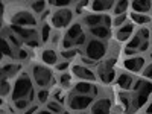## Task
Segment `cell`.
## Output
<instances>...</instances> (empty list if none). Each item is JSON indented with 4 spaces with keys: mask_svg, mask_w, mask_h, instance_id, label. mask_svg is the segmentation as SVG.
Returning <instances> with one entry per match:
<instances>
[{
    "mask_svg": "<svg viewBox=\"0 0 152 114\" xmlns=\"http://www.w3.org/2000/svg\"><path fill=\"white\" fill-rule=\"evenodd\" d=\"M146 114H152V99L149 100V104L146 105V111H145Z\"/></svg>",
    "mask_w": 152,
    "mask_h": 114,
    "instance_id": "ee69618b",
    "label": "cell"
},
{
    "mask_svg": "<svg viewBox=\"0 0 152 114\" xmlns=\"http://www.w3.org/2000/svg\"><path fill=\"white\" fill-rule=\"evenodd\" d=\"M143 78L152 81V62H149V64L145 67V70H143Z\"/></svg>",
    "mask_w": 152,
    "mask_h": 114,
    "instance_id": "f35d334b",
    "label": "cell"
},
{
    "mask_svg": "<svg viewBox=\"0 0 152 114\" xmlns=\"http://www.w3.org/2000/svg\"><path fill=\"white\" fill-rule=\"evenodd\" d=\"M131 9L132 12H135V14H148L149 11H152V3L148 2V0H145V2H142V0H135V2L131 3Z\"/></svg>",
    "mask_w": 152,
    "mask_h": 114,
    "instance_id": "cb8c5ba5",
    "label": "cell"
},
{
    "mask_svg": "<svg viewBox=\"0 0 152 114\" xmlns=\"http://www.w3.org/2000/svg\"><path fill=\"white\" fill-rule=\"evenodd\" d=\"M151 93H152V84L145 79H138L134 84L131 93V113H135L143 105H146Z\"/></svg>",
    "mask_w": 152,
    "mask_h": 114,
    "instance_id": "7a4b0ae2",
    "label": "cell"
},
{
    "mask_svg": "<svg viewBox=\"0 0 152 114\" xmlns=\"http://www.w3.org/2000/svg\"><path fill=\"white\" fill-rule=\"evenodd\" d=\"M129 6H131V3H128V2H116V5H114V8H113L114 15L116 17L117 15H123Z\"/></svg>",
    "mask_w": 152,
    "mask_h": 114,
    "instance_id": "f546056e",
    "label": "cell"
},
{
    "mask_svg": "<svg viewBox=\"0 0 152 114\" xmlns=\"http://www.w3.org/2000/svg\"><path fill=\"white\" fill-rule=\"evenodd\" d=\"M81 64L88 67V66H94L96 62H94V61H91V59H88L87 56H81Z\"/></svg>",
    "mask_w": 152,
    "mask_h": 114,
    "instance_id": "b9f144b4",
    "label": "cell"
},
{
    "mask_svg": "<svg viewBox=\"0 0 152 114\" xmlns=\"http://www.w3.org/2000/svg\"><path fill=\"white\" fill-rule=\"evenodd\" d=\"M37 96V91L34 88V79L31 73L21 72L14 84H12V93H11V100L12 102H17L20 99H29L34 102V97Z\"/></svg>",
    "mask_w": 152,
    "mask_h": 114,
    "instance_id": "6da1fadb",
    "label": "cell"
},
{
    "mask_svg": "<svg viewBox=\"0 0 152 114\" xmlns=\"http://www.w3.org/2000/svg\"><path fill=\"white\" fill-rule=\"evenodd\" d=\"M132 34H134V24L128 21V23H125L123 26H120L116 31V40L117 41H126V40L131 38Z\"/></svg>",
    "mask_w": 152,
    "mask_h": 114,
    "instance_id": "44dd1931",
    "label": "cell"
},
{
    "mask_svg": "<svg viewBox=\"0 0 152 114\" xmlns=\"http://www.w3.org/2000/svg\"><path fill=\"white\" fill-rule=\"evenodd\" d=\"M73 15L75 12L72 8H62V9H55L50 14V24L56 29H66L70 28V23L73 21Z\"/></svg>",
    "mask_w": 152,
    "mask_h": 114,
    "instance_id": "52a82bcc",
    "label": "cell"
},
{
    "mask_svg": "<svg viewBox=\"0 0 152 114\" xmlns=\"http://www.w3.org/2000/svg\"><path fill=\"white\" fill-rule=\"evenodd\" d=\"M46 110L52 111L53 114H62L66 110H64V105L56 102V100H49V102L46 104Z\"/></svg>",
    "mask_w": 152,
    "mask_h": 114,
    "instance_id": "484cf974",
    "label": "cell"
},
{
    "mask_svg": "<svg viewBox=\"0 0 152 114\" xmlns=\"http://www.w3.org/2000/svg\"><path fill=\"white\" fill-rule=\"evenodd\" d=\"M82 24H85L88 29H93V28H97V26H108V28H111L113 20L108 15L91 12V14H85L82 17Z\"/></svg>",
    "mask_w": 152,
    "mask_h": 114,
    "instance_id": "8fae6325",
    "label": "cell"
},
{
    "mask_svg": "<svg viewBox=\"0 0 152 114\" xmlns=\"http://www.w3.org/2000/svg\"><path fill=\"white\" fill-rule=\"evenodd\" d=\"M97 78L100 79L102 84H111L114 79L117 78V73L116 69H114V59H107L104 64H100L97 67Z\"/></svg>",
    "mask_w": 152,
    "mask_h": 114,
    "instance_id": "30bf717a",
    "label": "cell"
},
{
    "mask_svg": "<svg viewBox=\"0 0 152 114\" xmlns=\"http://www.w3.org/2000/svg\"><path fill=\"white\" fill-rule=\"evenodd\" d=\"M72 76L73 75H70L69 72H64V73H61L59 75V85L62 87V88H67L69 85H70V82H72Z\"/></svg>",
    "mask_w": 152,
    "mask_h": 114,
    "instance_id": "e575fe53",
    "label": "cell"
},
{
    "mask_svg": "<svg viewBox=\"0 0 152 114\" xmlns=\"http://www.w3.org/2000/svg\"><path fill=\"white\" fill-rule=\"evenodd\" d=\"M11 31L14 32L23 44L28 47H38L40 44V34L37 32L35 28H18V26H11Z\"/></svg>",
    "mask_w": 152,
    "mask_h": 114,
    "instance_id": "9c48e42d",
    "label": "cell"
},
{
    "mask_svg": "<svg viewBox=\"0 0 152 114\" xmlns=\"http://www.w3.org/2000/svg\"><path fill=\"white\" fill-rule=\"evenodd\" d=\"M28 56H29V53H28V50L26 49H20L18 52H17V59H20V61H24V59H28Z\"/></svg>",
    "mask_w": 152,
    "mask_h": 114,
    "instance_id": "ab89813d",
    "label": "cell"
},
{
    "mask_svg": "<svg viewBox=\"0 0 152 114\" xmlns=\"http://www.w3.org/2000/svg\"><path fill=\"white\" fill-rule=\"evenodd\" d=\"M78 53H79V49H62L61 52H59V56L64 58V61H70Z\"/></svg>",
    "mask_w": 152,
    "mask_h": 114,
    "instance_id": "4dcf8cb0",
    "label": "cell"
},
{
    "mask_svg": "<svg viewBox=\"0 0 152 114\" xmlns=\"http://www.w3.org/2000/svg\"><path fill=\"white\" fill-rule=\"evenodd\" d=\"M78 114H88V113H85V111H81V113H78Z\"/></svg>",
    "mask_w": 152,
    "mask_h": 114,
    "instance_id": "7dc6e473",
    "label": "cell"
},
{
    "mask_svg": "<svg viewBox=\"0 0 152 114\" xmlns=\"http://www.w3.org/2000/svg\"><path fill=\"white\" fill-rule=\"evenodd\" d=\"M123 67L128 73H140L146 67L145 56H128L123 61Z\"/></svg>",
    "mask_w": 152,
    "mask_h": 114,
    "instance_id": "7c38bea8",
    "label": "cell"
},
{
    "mask_svg": "<svg viewBox=\"0 0 152 114\" xmlns=\"http://www.w3.org/2000/svg\"><path fill=\"white\" fill-rule=\"evenodd\" d=\"M52 26H50L49 23H43V26H41V32H40V40L43 43H47L49 41V38H52Z\"/></svg>",
    "mask_w": 152,
    "mask_h": 114,
    "instance_id": "f1b7e54d",
    "label": "cell"
},
{
    "mask_svg": "<svg viewBox=\"0 0 152 114\" xmlns=\"http://www.w3.org/2000/svg\"><path fill=\"white\" fill-rule=\"evenodd\" d=\"M14 104V108L18 111V113H24L28 108H31L34 104H32V100H29V99H20V100H17V102H12Z\"/></svg>",
    "mask_w": 152,
    "mask_h": 114,
    "instance_id": "83f0119b",
    "label": "cell"
},
{
    "mask_svg": "<svg viewBox=\"0 0 152 114\" xmlns=\"http://www.w3.org/2000/svg\"><path fill=\"white\" fill-rule=\"evenodd\" d=\"M119 102L125 113H131V93H120L119 94Z\"/></svg>",
    "mask_w": 152,
    "mask_h": 114,
    "instance_id": "d4e9b609",
    "label": "cell"
},
{
    "mask_svg": "<svg viewBox=\"0 0 152 114\" xmlns=\"http://www.w3.org/2000/svg\"><path fill=\"white\" fill-rule=\"evenodd\" d=\"M125 23H128V15H126V14L117 15V17H114V20H113V26H116L119 29L120 26H123Z\"/></svg>",
    "mask_w": 152,
    "mask_h": 114,
    "instance_id": "8d00e7d4",
    "label": "cell"
},
{
    "mask_svg": "<svg viewBox=\"0 0 152 114\" xmlns=\"http://www.w3.org/2000/svg\"><path fill=\"white\" fill-rule=\"evenodd\" d=\"M17 52L18 50L8 41V38L5 35H2V55H3V59L5 58H9L11 61L17 59Z\"/></svg>",
    "mask_w": 152,
    "mask_h": 114,
    "instance_id": "ffe728a7",
    "label": "cell"
},
{
    "mask_svg": "<svg viewBox=\"0 0 152 114\" xmlns=\"http://www.w3.org/2000/svg\"><path fill=\"white\" fill-rule=\"evenodd\" d=\"M55 67H56L58 72H62V73H64V72L70 67V61H61V62H58Z\"/></svg>",
    "mask_w": 152,
    "mask_h": 114,
    "instance_id": "74e56055",
    "label": "cell"
},
{
    "mask_svg": "<svg viewBox=\"0 0 152 114\" xmlns=\"http://www.w3.org/2000/svg\"><path fill=\"white\" fill-rule=\"evenodd\" d=\"M21 66L18 62H3L2 64V79H11L12 76H18Z\"/></svg>",
    "mask_w": 152,
    "mask_h": 114,
    "instance_id": "e0dca14e",
    "label": "cell"
},
{
    "mask_svg": "<svg viewBox=\"0 0 152 114\" xmlns=\"http://www.w3.org/2000/svg\"><path fill=\"white\" fill-rule=\"evenodd\" d=\"M12 26H18V28H35L37 26V17L31 9H15L12 11L11 18H9Z\"/></svg>",
    "mask_w": 152,
    "mask_h": 114,
    "instance_id": "5b68a950",
    "label": "cell"
},
{
    "mask_svg": "<svg viewBox=\"0 0 152 114\" xmlns=\"http://www.w3.org/2000/svg\"><path fill=\"white\" fill-rule=\"evenodd\" d=\"M37 114H53V113H52V111H49V110H46V108H44V110H40V111H38Z\"/></svg>",
    "mask_w": 152,
    "mask_h": 114,
    "instance_id": "bcb514c9",
    "label": "cell"
},
{
    "mask_svg": "<svg viewBox=\"0 0 152 114\" xmlns=\"http://www.w3.org/2000/svg\"><path fill=\"white\" fill-rule=\"evenodd\" d=\"M114 114H116V113H114Z\"/></svg>",
    "mask_w": 152,
    "mask_h": 114,
    "instance_id": "681fc988",
    "label": "cell"
},
{
    "mask_svg": "<svg viewBox=\"0 0 152 114\" xmlns=\"http://www.w3.org/2000/svg\"><path fill=\"white\" fill-rule=\"evenodd\" d=\"M37 100H38V104H47L49 102V97H50V93L47 88H40V90L37 91Z\"/></svg>",
    "mask_w": 152,
    "mask_h": 114,
    "instance_id": "1f68e13d",
    "label": "cell"
},
{
    "mask_svg": "<svg viewBox=\"0 0 152 114\" xmlns=\"http://www.w3.org/2000/svg\"><path fill=\"white\" fill-rule=\"evenodd\" d=\"M90 35L96 40H100V41H107L110 40L111 37V31L108 26H97V28H93L90 29Z\"/></svg>",
    "mask_w": 152,
    "mask_h": 114,
    "instance_id": "603a6c76",
    "label": "cell"
},
{
    "mask_svg": "<svg viewBox=\"0 0 152 114\" xmlns=\"http://www.w3.org/2000/svg\"><path fill=\"white\" fill-rule=\"evenodd\" d=\"M73 91L79 93V94H85V96H96L97 94V87L88 81H78L76 84H73Z\"/></svg>",
    "mask_w": 152,
    "mask_h": 114,
    "instance_id": "5bb4252c",
    "label": "cell"
},
{
    "mask_svg": "<svg viewBox=\"0 0 152 114\" xmlns=\"http://www.w3.org/2000/svg\"><path fill=\"white\" fill-rule=\"evenodd\" d=\"M37 113H38V105H32L31 108H28L23 114H37Z\"/></svg>",
    "mask_w": 152,
    "mask_h": 114,
    "instance_id": "7bdbcfd3",
    "label": "cell"
},
{
    "mask_svg": "<svg viewBox=\"0 0 152 114\" xmlns=\"http://www.w3.org/2000/svg\"><path fill=\"white\" fill-rule=\"evenodd\" d=\"M117 87L120 88L122 91H128V90H132L134 87V78L132 75L128 73V72H120L117 75Z\"/></svg>",
    "mask_w": 152,
    "mask_h": 114,
    "instance_id": "2e32d148",
    "label": "cell"
},
{
    "mask_svg": "<svg viewBox=\"0 0 152 114\" xmlns=\"http://www.w3.org/2000/svg\"><path fill=\"white\" fill-rule=\"evenodd\" d=\"M62 114H70V111H64V113H62Z\"/></svg>",
    "mask_w": 152,
    "mask_h": 114,
    "instance_id": "c3c4849f",
    "label": "cell"
},
{
    "mask_svg": "<svg viewBox=\"0 0 152 114\" xmlns=\"http://www.w3.org/2000/svg\"><path fill=\"white\" fill-rule=\"evenodd\" d=\"M58 41H59V35H58V34H53V35H52V43L56 44Z\"/></svg>",
    "mask_w": 152,
    "mask_h": 114,
    "instance_id": "f6af8a7d",
    "label": "cell"
},
{
    "mask_svg": "<svg viewBox=\"0 0 152 114\" xmlns=\"http://www.w3.org/2000/svg\"><path fill=\"white\" fill-rule=\"evenodd\" d=\"M87 41V35L84 32L82 23L76 21L72 23L70 28H67V31L64 32V37H62V47L64 49H78Z\"/></svg>",
    "mask_w": 152,
    "mask_h": 114,
    "instance_id": "3957f363",
    "label": "cell"
},
{
    "mask_svg": "<svg viewBox=\"0 0 152 114\" xmlns=\"http://www.w3.org/2000/svg\"><path fill=\"white\" fill-rule=\"evenodd\" d=\"M73 3L70 0H52V2H49V6H53L56 9H62V8H70Z\"/></svg>",
    "mask_w": 152,
    "mask_h": 114,
    "instance_id": "836d02e7",
    "label": "cell"
},
{
    "mask_svg": "<svg viewBox=\"0 0 152 114\" xmlns=\"http://www.w3.org/2000/svg\"><path fill=\"white\" fill-rule=\"evenodd\" d=\"M12 93V84L9 79H2V97H6Z\"/></svg>",
    "mask_w": 152,
    "mask_h": 114,
    "instance_id": "d590c367",
    "label": "cell"
},
{
    "mask_svg": "<svg viewBox=\"0 0 152 114\" xmlns=\"http://www.w3.org/2000/svg\"><path fill=\"white\" fill-rule=\"evenodd\" d=\"M108 52V46L105 44V41L96 40V38H91L88 40L87 44L84 46V56H87L88 59H91L94 62L100 61Z\"/></svg>",
    "mask_w": 152,
    "mask_h": 114,
    "instance_id": "8992f818",
    "label": "cell"
},
{
    "mask_svg": "<svg viewBox=\"0 0 152 114\" xmlns=\"http://www.w3.org/2000/svg\"><path fill=\"white\" fill-rule=\"evenodd\" d=\"M131 20L135 23V24H148L149 21H151V17H148V15H145V14H135V12H132L131 14Z\"/></svg>",
    "mask_w": 152,
    "mask_h": 114,
    "instance_id": "d6a6232c",
    "label": "cell"
},
{
    "mask_svg": "<svg viewBox=\"0 0 152 114\" xmlns=\"http://www.w3.org/2000/svg\"><path fill=\"white\" fill-rule=\"evenodd\" d=\"M49 6V3H46V2H32V3H29V8H31V11L34 12V14L37 15V14H44L46 12V8Z\"/></svg>",
    "mask_w": 152,
    "mask_h": 114,
    "instance_id": "4316f807",
    "label": "cell"
},
{
    "mask_svg": "<svg viewBox=\"0 0 152 114\" xmlns=\"http://www.w3.org/2000/svg\"><path fill=\"white\" fill-rule=\"evenodd\" d=\"M31 76L34 79V84L40 88H49L53 84V72L46 64H32Z\"/></svg>",
    "mask_w": 152,
    "mask_h": 114,
    "instance_id": "277c9868",
    "label": "cell"
},
{
    "mask_svg": "<svg viewBox=\"0 0 152 114\" xmlns=\"http://www.w3.org/2000/svg\"><path fill=\"white\" fill-rule=\"evenodd\" d=\"M41 61L46 66H56L58 64V53L53 47H46L41 50Z\"/></svg>",
    "mask_w": 152,
    "mask_h": 114,
    "instance_id": "d6986e66",
    "label": "cell"
},
{
    "mask_svg": "<svg viewBox=\"0 0 152 114\" xmlns=\"http://www.w3.org/2000/svg\"><path fill=\"white\" fill-rule=\"evenodd\" d=\"M67 107L72 110V111H85L87 108H91V105L94 104V97L93 96H85V94H79V93H70L67 96V100H66Z\"/></svg>",
    "mask_w": 152,
    "mask_h": 114,
    "instance_id": "ba28073f",
    "label": "cell"
},
{
    "mask_svg": "<svg viewBox=\"0 0 152 114\" xmlns=\"http://www.w3.org/2000/svg\"><path fill=\"white\" fill-rule=\"evenodd\" d=\"M145 43V40L138 35V34H135L131 40L128 41V44H126V47H125V53L126 55H134V53H140V47H142V44Z\"/></svg>",
    "mask_w": 152,
    "mask_h": 114,
    "instance_id": "ac0fdd59",
    "label": "cell"
},
{
    "mask_svg": "<svg viewBox=\"0 0 152 114\" xmlns=\"http://www.w3.org/2000/svg\"><path fill=\"white\" fill-rule=\"evenodd\" d=\"M137 34L140 35V37L143 38L145 41H149V35H151V32H149V29H148V28H142V29L138 31Z\"/></svg>",
    "mask_w": 152,
    "mask_h": 114,
    "instance_id": "60d3db41",
    "label": "cell"
},
{
    "mask_svg": "<svg viewBox=\"0 0 152 114\" xmlns=\"http://www.w3.org/2000/svg\"><path fill=\"white\" fill-rule=\"evenodd\" d=\"M72 75L76 76L79 81H88V82L96 81V78H97V75L90 67L82 66V64H73L72 66Z\"/></svg>",
    "mask_w": 152,
    "mask_h": 114,
    "instance_id": "4fadbf2b",
    "label": "cell"
},
{
    "mask_svg": "<svg viewBox=\"0 0 152 114\" xmlns=\"http://www.w3.org/2000/svg\"><path fill=\"white\" fill-rule=\"evenodd\" d=\"M116 5V2L113 0H97V2H91L90 3V8L93 12H107V11H111Z\"/></svg>",
    "mask_w": 152,
    "mask_h": 114,
    "instance_id": "7402d4cb",
    "label": "cell"
},
{
    "mask_svg": "<svg viewBox=\"0 0 152 114\" xmlns=\"http://www.w3.org/2000/svg\"><path fill=\"white\" fill-rule=\"evenodd\" d=\"M113 105L108 97H99L91 105V114H113Z\"/></svg>",
    "mask_w": 152,
    "mask_h": 114,
    "instance_id": "9a60e30c",
    "label": "cell"
}]
</instances>
